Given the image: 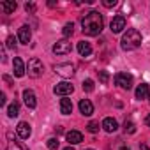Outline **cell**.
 Masks as SVG:
<instances>
[{
	"label": "cell",
	"instance_id": "9",
	"mask_svg": "<svg viewBox=\"0 0 150 150\" xmlns=\"http://www.w3.org/2000/svg\"><path fill=\"white\" fill-rule=\"evenodd\" d=\"M23 103H25V104H27V108H30V110H34V108L37 106V99H35V94H34L30 88L23 90Z\"/></svg>",
	"mask_w": 150,
	"mask_h": 150
},
{
	"label": "cell",
	"instance_id": "32",
	"mask_svg": "<svg viewBox=\"0 0 150 150\" xmlns=\"http://www.w3.org/2000/svg\"><path fill=\"white\" fill-rule=\"evenodd\" d=\"M4 80L9 83V85H13V80H11V76H7V74H4Z\"/></svg>",
	"mask_w": 150,
	"mask_h": 150
},
{
	"label": "cell",
	"instance_id": "1",
	"mask_svg": "<svg viewBox=\"0 0 150 150\" xmlns=\"http://www.w3.org/2000/svg\"><path fill=\"white\" fill-rule=\"evenodd\" d=\"M104 27V20H103V14L97 13V11H90L83 16L81 20V30L85 35H99L101 30Z\"/></svg>",
	"mask_w": 150,
	"mask_h": 150
},
{
	"label": "cell",
	"instance_id": "30",
	"mask_svg": "<svg viewBox=\"0 0 150 150\" xmlns=\"http://www.w3.org/2000/svg\"><path fill=\"white\" fill-rule=\"evenodd\" d=\"M25 9H27V13H34V11H35V6H34V4H27Z\"/></svg>",
	"mask_w": 150,
	"mask_h": 150
},
{
	"label": "cell",
	"instance_id": "33",
	"mask_svg": "<svg viewBox=\"0 0 150 150\" xmlns=\"http://www.w3.org/2000/svg\"><path fill=\"white\" fill-rule=\"evenodd\" d=\"M145 124H146V125L150 127V115H146V118H145Z\"/></svg>",
	"mask_w": 150,
	"mask_h": 150
},
{
	"label": "cell",
	"instance_id": "19",
	"mask_svg": "<svg viewBox=\"0 0 150 150\" xmlns=\"http://www.w3.org/2000/svg\"><path fill=\"white\" fill-rule=\"evenodd\" d=\"M60 111L64 115H71L72 113V103H71V99H67V97L60 99Z\"/></svg>",
	"mask_w": 150,
	"mask_h": 150
},
{
	"label": "cell",
	"instance_id": "29",
	"mask_svg": "<svg viewBox=\"0 0 150 150\" xmlns=\"http://www.w3.org/2000/svg\"><path fill=\"white\" fill-rule=\"evenodd\" d=\"M103 6L104 7H115L117 6V0H103Z\"/></svg>",
	"mask_w": 150,
	"mask_h": 150
},
{
	"label": "cell",
	"instance_id": "8",
	"mask_svg": "<svg viewBox=\"0 0 150 150\" xmlns=\"http://www.w3.org/2000/svg\"><path fill=\"white\" fill-rule=\"evenodd\" d=\"M110 28H111V32L113 34H120L124 28H125V18L120 14V16H115L113 20H111V23H110Z\"/></svg>",
	"mask_w": 150,
	"mask_h": 150
},
{
	"label": "cell",
	"instance_id": "25",
	"mask_svg": "<svg viewBox=\"0 0 150 150\" xmlns=\"http://www.w3.org/2000/svg\"><path fill=\"white\" fill-rule=\"evenodd\" d=\"M58 145H60V141H58L57 138H50V139H48V148H50V150H57Z\"/></svg>",
	"mask_w": 150,
	"mask_h": 150
},
{
	"label": "cell",
	"instance_id": "14",
	"mask_svg": "<svg viewBox=\"0 0 150 150\" xmlns=\"http://www.w3.org/2000/svg\"><path fill=\"white\" fill-rule=\"evenodd\" d=\"M18 7V4L14 2V0H4V2H0V11H2L4 14H11L14 13Z\"/></svg>",
	"mask_w": 150,
	"mask_h": 150
},
{
	"label": "cell",
	"instance_id": "26",
	"mask_svg": "<svg viewBox=\"0 0 150 150\" xmlns=\"http://www.w3.org/2000/svg\"><path fill=\"white\" fill-rule=\"evenodd\" d=\"M99 81H101V83H108V81H110L108 71H99Z\"/></svg>",
	"mask_w": 150,
	"mask_h": 150
},
{
	"label": "cell",
	"instance_id": "24",
	"mask_svg": "<svg viewBox=\"0 0 150 150\" xmlns=\"http://www.w3.org/2000/svg\"><path fill=\"white\" fill-rule=\"evenodd\" d=\"M87 131H88V132H92V134L99 132V122H88V125H87Z\"/></svg>",
	"mask_w": 150,
	"mask_h": 150
},
{
	"label": "cell",
	"instance_id": "3",
	"mask_svg": "<svg viewBox=\"0 0 150 150\" xmlns=\"http://www.w3.org/2000/svg\"><path fill=\"white\" fill-rule=\"evenodd\" d=\"M42 71H44V67H42V62H41L39 58H30V60H28V64H27V72H28L30 78H39V76H42Z\"/></svg>",
	"mask_w": 150,
	"mask_h": 150
},
{
	"label": "cell",
	"instance_id": "18",
	"mask_svg": "<svg viewBox=\"0 0 150 150\" xmlns=\"http://www.w3.org/2000/svg\"><path fill=\"white\" fill-rule=\"evenodd\" d=\"M150 96V90H148V85L146 83H141V85H138V88H136V99H146Z\"/></svg>",
	"mask_w": 150,
	"mask_h": 150
},
{
	"label": "cell",
	"instance_id": "11",
	"mask_svg": "<svg viewBox=\"0 0 150 150\" xmlns=\"http://www.w3.org/2000/svg\"><path fill=\"white\" fill-rule=\"evenodd\" d=\"M30 37H32V32H30V27L28 25H23L20 30H18V39L21 44H28L30 42Z\"/></svg>",
	"mask_w": 150,
	"mask_h": 150
},
{
	"label": "cell",
	"instance_id": "34",
	"mask_svg": "<svg viewBox=\"0 0 150 150\" xmlns=\"http://www.w3.org/2000/svg\"><path fill=\"white\" fill-rule=\"evenodd\" d=\"M64 150H74V148H72V146H71V145H69V146H65V148H64Z\"/></svg>",
	"mask_w": 150,
	"mask_h": 150
},
{
	"label": "cell",
	"instance_id": "10",
	"mask_svg": "<svg viewBox=\"0 0 150 150\" xmlns=\"http://www.w3.org/2000/svg\"><path fill=\"white\" fill-rule=\"evenodd\" d=\"M16 131H18V136H20L21 139H28L30 134H32V127H30V124H27V122H20L18 127H16Z\"/></svg>",
	"mask_w": 150,
	"mask_h": 150
},
{
	"label": "cell",
	"instance_id": "28",
	"mask_svg": "<svg viewBox=\"0 0 150 150\" xmlns=\"http://www.w3.org/2000/svg\"><path fill=\"white\" fill-rule=\"evenodd\" d=\"M6 44H7V48H16V39H14L13 35H9V37L6 39Z\"/></svg>",
	"mask_w": 150,
	"mask_h": 150
},
{
	"label": "cell",
	"instance_id": "5",
	"mask_svg": "<svg viewBox=\"0 0 150 150\" xmlns=\"http://www.w3.org/2000/svg\"><path fill=\"white\" fill-rule=\"evenodd\" d=\"M53 69H55V72L58 74V76H62V78H71L72 74H74V65L69 64V62H65V64H57Z\"/></svg>",
	"mask_w": 150,
	"mask_h": 150
},
{
	"label": "cell",
	"instance_id": "6",
	"mask_svg": "<svg viewBox=\"0 0 150 150\" xmlns=\"http://www.w3.org/2000/svg\"><path fill=\"white\" fill-rule=\"evenodd\" d=\"M71 50H72V46H71V42L67 39H60L53 46V53L55 55H67V53H71Z\"/></svg>",
	"mask_w": 150,
	"mask_h": 150
},
{
	"label": "cell",
	"instance_id": "27",
	"mask_svg": "<svg viewBox=\"0 0 150 150\" xmlns=\"http://www.w3.org/2000/svg\"><path fill=\"white\" fill-rule=\"evenodd\" d=\"M83 90L85 92H92L94 90V81L92 80H85L83 81Z\"/></svg>",
	"mask_w": 150,
	"mask_h": 150
},
{
	"label": "cell",
	"instance_id": "35",
	"mask_svg": "<svg viewBox=\"0 0 150 150\" xmlns=\"http://www.w3.org/2000/svg\"><path fill=\"white\" fill-rule=\"evenodd\" d=\"M141 150H148V146H145V145H141Z\"/></svg>",
	"mask_w": 150,
	"mask_h": 150
},
{
	"label": "cell",
	"instance_id": "2",
	"mask_svg": "<svg viewBox=\"0 0 150 150\" xmlns=\"http://www.w3.org/2000/svg\"><path fill=\"white\" fill-rule=\"evenodd\" d=\"M120 44H122V50H125V51L136 50V48L141 44V34H139L138 30H134V28H129V30L124 34Z\"/></svg>",
	"mask_w": 150,
	"mask_h": 150
},
{
	"label": "cell",
	"instance_id": "16",
	"mask_svg": "<svg viewBox=\"0 0 150 150\" xmlns=\"http://www.w3.org/2000/svg\"><path fill=\"white\" fill-rule=\"evenodd\" d=\"M80 111H81V115L90 117V115L94 113V106H92V103H90L88 99H81V101H80Z\"/></svg>",
	"mask_w": 150,
	"mask_h": 150
},
{
	"label": "cell",
	"instance_id": "7",
	"mask_svg": "<svg viewBox=\"0 0 150 150\" xmlns=\"http://www.w3.org/2000/svg\"><path fill=\"white\" fill-rule=\"evenodd\" d=\"M53 92H55L57 96L65 97V96H69V94H72V92H74V87H72L69 81H60V83H57V85H55Z\"/></svg>",
	"mask_w": 150,
	"mask_h": 150
},
{
	"label": "cell",
	"instance_id": "21",
	"mask_svg": "<svg viewBox=\"0 0 150 150\" xmlns=\"http://www.w3.org/2000/svg\"><path fill=\"white\" fill-rule=\"evenodd\" d=\"M124 131L129 132V134H134V132H136V125H134L131 120H125V122H124Z\"/></svg>",
	"mask_w": 150,
	"mask_h": 150
},
{
	"label": "cell",
	"instance_id": "13",
	"mask_svg": "<svg viewBox=\"0 0 150 150\" xmlns=\"http://www.w3.org/2000/svg\"><path fill=\"white\" fill-rule=\"evenodd\" d=\"M103 129L111 134V132H115V131L118 129V122H117L115 118H111V117H106V118L103 120Z\"/></svg>",
	"mask_w": 150,
	"mask_h": 150
},
{
	"label": "cell",
	"instance_id": "31",
	"mask_svg": "<svg viewBox=\"0 0 150 150\" xmlns=\"http://www.w3.org/2000/svg\"><path fill=\"white\" fill-rule=\"evenodd\" d=\"M6 104V94H0V106Z\"/></svg>",
	"mask_w": 150,
	"mask_h": 150
},
{
	"label": "cell",
	"instance_id": "37",
	"mask_svg": "<svg viewBox=\"0 0 150 150\" xmlns=\"http://www.w3.org/2000/svg\"><path fill=\"white\" fill-rule=\"evenodd\" d=\"M87 150H94V148H87Z\"/></svg>",
	"mask_w": 150,
	"mask_h": 150
},
{
	"label": "cell",
	"instance_id": "22",
	"mask_svg": "<svg viewBox=\"0 0 150 150\" xmlns=\"http://www.w3.org/2000/svg\"><path fill=\"white\" fill-rule=\"evenodd\" d=\"M6 150H28V148L23 146V145H20L18 141H9V145H7Z\"/></svg>",
	"mask_w": 150,
	"mask_h": 150
},
{
	"label": "cell",
	"instance_id": "15",
	"mask_svg": "<svg viewBox=\"0 0 150 150\" xmlns=\"http://www.w3.org/2000/svg\"><path fill=\"white\" fill-rule=\"evenodd\" d=\"M65 138H67L69 145H78V143L83 141V134H81L80 131H69V132L65 134Z\"/></svg>",
	"mask_w": 150,
	"mask_h": 150
},
{
	"label": "cell",
	"instance_id": "12",
	"mask_svg": "<svg viewBox=\"0 0 150 150\" xmlns=\"http://www.w3.org/2000/svg\"><path fill=\"white\" fill-rule=\"evenodd\" d=\"M13 69H14V76H16V78L25 76V72H27V69H25V65H23V62H21L20 57L14 58V62H13Z\"/></svg>",
	"mask_w": 150,
	"mask_h": 150
},
{
	"label": "cell",
	"instance_id": "20",
	"mask_svg": "<svg viewBox=\"0 0 150 150\" xmlns=\"http://www.w3.org/2000/svg\"><path fill=\"white\" fill-rule=\"evenodd\" d=\"M7 115H9L11 118H14V117H18V115H20V104H18L16 101L9 104V108H7Z\"/></svg>",
	"mask_w": 150,
	"mask_h": 150
},
{
	"label": "cell",
	"instance_id": "36",
	"mask_svg": "<svg viewBox=\"0 0 150 150\" xmlns=\"http://www.w3.org/2000/svg\"><path fill=\"white\" fill-rule=\"evenodd\" d=\"M120 150H129V148H125V146H124V148H120Z\"/></svg>",
	"mask_w": 150,
	"mask_h": 150
},
{
	"label": "cell",
	"instance_id": "4",
	"mask_svg": "<svg viewBox=\"0 0 150 150\" xmlns=\"http://www.w3.org/2000/svg\"><path fill=\"white\" fill-rule=\"evenodd\" d=\"M115 83L120 88L129 90V88H132V76H131V74H127V72H118L117 76H115Z\"/></svg>",
	"mask_w": 150,
	"mask_h": 150
},
{
	"label": "cell",
	"instance_id": "17",
	"mask_svg": "<svg viewBox=\"0 0 150 150\" xmlns=\"http://www.w3.org/2000/svg\"><path fill=\"white\" fill-rule=\"evenodd\" d=\"M78 53H80L81 57H90V55H92V44L87 42V41L78 42Z\"/></svg>",
	"mask_w": 150,
	"mask_h": 150
},
{
	"label": "cell",
	"instance_id": "23",
	"mask_svg": "<svg viewBox=\"0 0 150 150\" xmlns=\"http://www.w3.org/2000/svg\"><path fill=\"white\" fill-rule=\"evenodd\" d=\"M62 32H64V35H65V37L72 35V34H74V25H72V23H65V25H64V30H62Z\"/></svg>",
	"mask_w": 150,
	"mask_h": 150
}]
</instances>
